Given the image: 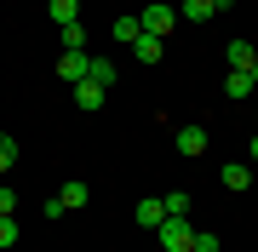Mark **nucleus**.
Masks as SVG:
<instances>
[{
  "label": "nucleus",
  "instance_id": "f257e3e1",
  "mask_svg": "<svg viewBox=\"0 0 258 252\" xmlns=\"http://www.w3.org/2000/svg\"><path fill=\"white\" fill-rule=\"evenodd\" d=\"M155 241H161L166 252H189V246H195V229H189V218H161Z\"/></svg>",
  "mask_w": 258,
  "mask_h": 252
},
{
  "label": "nucleus",
  "instance_id": "f03ea898",
  "mask_svg": "<svg viewBox=\"0 0 258 252\" xmlns=\"http://www.w3.org/2000/svg\"><path fill=\"white\" fill-rule=\"evenodd\" d=\"M144 35H155V40H166V35H172V29H178V6H161V0H155V6H144Z\"/></svg>",
  "mask_w": 258,
  "mask_h": 252
},
{
  "label": "nucleus",
  "instance_id": "7ed1b4c3",
  "mask_svg": "<svg viewBox=\"0 0 258 252\" xmlns=\"http://www.w3.org/2000/svg\"><path fill=\"white\" fill-rule=\"evenodd\" d=\"M178 155H184V160L207 155V126H178Z\"/></svg>",
  "mask_w": 258,
  "mask_h": 252
},
{
  "label": "nucleus",
  "instance_id": "20e7f679",
  "mask_svg": "<svg viewBox=\"0 0 258 252\" xmlns=\"http://www.w3.org/2000/svg\"><path fill=\"white\" fill-rule=\"evenodd\" d=\"M103 98H109V92H103L98 80H75V103H81L86 115H98V109H103Z\"/></svg>",
  "mask_w": 258,
  "mask_h": 252
},
{
  "label": "nucleus",
  "instance_id": "39448f33",
  "mask_svg": "<svg viewBox=\"0 0 258 252\" xmlns=\"http://www.w3.org/2000/svg\"><path fill=\"white\" fill-rule=\"evenodd\" d=\"M86 63H92L86 52H57V75L63 80H86Z\"/></svg>",
  "mask_w": 258,
  "mask_h": 252
},
{
  "label": "nucleus",
  "instance_id": "423d86ee",
  "mask_svg": "<svg viewBox=\"0 0 258 252\" xmlns=\"http://www.w3.org/2000/svg\"><path fill=\"white\" fill-rule=\"evenodd\" d=\"M57 201H63V212H81V206H86V201H92V189H86V184H81V178H69V184H63V189H57Z\"/></svg>",
  "mask_w": 258,
  "mask_h": 252
},
{
  "label": "nucleus",
  "instance_id": "0eeeda50",
  "mask_svg": "<svg viewBox=\"0 0 258 252\" xmlns=\"http://www.w3.org/2000/svg\"><path fill=\"white\" fill-rule=\"evenodd\" d=\"M46 18L63 29V23H81V0H46Z\"/></svg>",
  "mask_w": 258,
  "mask_h": 252
},
{
  "label": "nucleus",
  "instance_id": "6e6552de",
  "mask_svg": "<svg viewBox=\"0 0 258 252\" xmlns=\"http://www.w3.org/2000/svg\"><path fill=\"white\" fill-rule=\"evenodd\" d=\"M218 178H224V189H247V184H252V160H230Z\"/></svg>",
  "mask_w": 258,
  "mask_h": 252
},
{
  "label": "nucleus",
  "instance_id": "1a4fd4ad",
  "mask_svg": "<svg viewBox=\"0 0 258 252\" xmlns=\"http://www.w3.org/2000/svg\"><path fill=\"white\" fill-rule=\"evenodd\" d=\"M86 80H98L103 92H109V86H115V63H109V57H92V63H86Z\"/></svg>",
  "mask_w": 258,
  "mask_h": 252
},
{
  "label": "nucleus",
  "instance_id": "9d476101",
  "mask_svg": "<svg viewBox=\"0 0 258 252\" xmlns=\"http://www.w3.org/2000/svg\"><path fill=\"white\" fill-rule=\"evenodd\" d=\"M138 35H144V23H138V18H115V29H109V40H120V46H132Z\"/></svg>",
  "mask_w": 258,
  "mask_h": 252
},
{
  "label": "nucleus",
  "instance_id": "9b49d317",
  "mask_svg": "<svg viewBox=\"0 0 258 252\" xmlns=\"http://www.w3.org/2000/svg\"><path fill=\"white\" fill-rule=\"evenodd\" d=\"M132 52H138V63H161V52H166V46H161L155 35H138V40H132Z\"/></svg>",
  "mask_w": 258,
  "mask_h": 252
},
{
  "label": "nucleus",
  "instance_id": "f8f14e48",
  "mask_svg": "<svg viewBox=\"0 0 258 252\" xmlns=\"http://www.w3.org/2000/svg\"><path fill=\"white\" fill-rule=\"evenodd\" d=\"M224 92H230V103H241V98L252 92V75H247V69H230V80H224Z\"/></svg>",
  "mask_w": 258,
  "mask_h": 252
},
{
  "label": "nucleus",
  "instance_id": "ddd939ff",
  "mask_svg": "<svg viewBox=\"0 0 258 252\" xmlns=\"http://www.w3.org/2000/svg\"><path fill=\"white\" fill-rule=\"evenodd\" d=\"M161 206H166V218H189V195H184V189H166Z\"/></svg>",
  "mask_w": 258,
  "mask_h": 252
},
{
  "label": "nucleus",
  "instance_id": "4468645a",
  "mask_svg": "<svg viewBox=\"0 0 258 252\" xmlns=\"http://www.w3.org/2000/svg\"><path fill=\"white\" fill-rule=\"evenodd\" d=\"M207 18H218L212 0H184V23H207Z\"/></svg>",
  "mask_w": 258,
  "mask_h": 252
},
{
  "label": "nucleus",
  "instance_id": "2eb2a0df",
  "mask_svg": "<svg viewBox=\"0 0 258 252\" xmlns=\"http://www.w3.org/2000/svg\"><path fill=\"white\" fill-rule=\"evenodd\" d=\"M57 40H63V52H86V29H81V23H63Z\"/></svg>",
  "mask_w": 258,
  "mask_h": 252
},
{
  "label": "nucleus",
  "instance_id": "dca6fc26",
  "mask_svg": "<svg viewBox=\"0 0 258 252\" xmlns=\"http://www.w3.org/2000/svg\"><path fill=\"white\" fill-rule=\"evenodd\" d=\"M161 218H166L161 201H138V224H144V229H161Z\"/></svg>",
  "mask_w": 258,
  "mask_h": 252
},
{
  "label": "nucleus",
  "instance_id": "f3484780",
  "mask_svg": "<svg viewBox=\"0 0 258 252\" xmlns=\"http://www.w3.org/2000/svg\"><path fill=\"white\" fill-rule=\"evenodd\" d=\"M252 63H258V52L247 40H230V69H252Z\"/></svg>",
  "mask_w": 258,
  "mask_h": 252
},
{
  "label": "nucleus",
  "instance_id": "a211bd4d",
  "mask_svg": "<svg viewBox=\"0 0 258 252\" xmlns=\"http://www.w3.org/2000/svg\"><path fill=\"white\" fill-rule=\"evenodd\" d=\"M18 246V218H0V252Z\"/></svg>",
  "mask_w": 258,
  "mask_h": 252
},
{
  "label": "nucleus",
  "instance_id": "6ab92c4d",
  "mask_svg": "<svg viewBox=\"0 0 258 252\" xmlns=\"http://www.w3.org/2000/svg\"><path fill=\"white\" fill-rule=\"evenodd\" d=\"M12 160H18V138H6V132H0V172H6Z\"/></svg>",
  "mask_w": 258,
  "mask_h": 252
},
{
  "label": "nucleus",
  "instance_id": "aec40b11",
  "mask_svg": "<svg viewBox=\"0 0 258 252\" xmlns=\"http://www.w3.org/2000/svg\"><path fill=\"white\" fill-rule=\"evenodd\" d=\"M189 252H218V235H212V229H195V246Z\"/></svg>",
  "mask_w": 258,
  "mask_h": 252
},
{
  "label": "nucleus",
  "instance_id": "412c9836",
  "mask_svg": "<svg viewBox=\"0 0 258 252\" xmlns=\"http://www.w3.org/2000/svg\"><path fill=\"white\" fill-rule=\"evenodd\" d=\"M12 212H18V189H6V184H0V218H12Z\"/></svg>",
  "mask_w": 258,
  "mask_h": 252
},
{
  "label": "nucleus",
  "instance_id": "4be33fe9",
  "mask_svg": "<svg viewBox=\"0 0 258 252\" xmlns=\"http://www.w3.org/2000/svg\"><path fill=\"white\" fill-rule=\"evenodd\" d=\"M252 166H258V132H252Z\"/></svg>",
  "mask_w": 258,
  "mask_h": 252
},
{
  "label": "nucleus",
  "instance_id": "5701e85b",
  "mask_svg": "<svg viewBox=\"0 0 258 252\" xmlns=\"http://www.w3.org/2000/svg\"><path fill=\"white\" fill-rule=\"evenodd\" d=\"M247 75H252V86H258V63H252V69H247Z\"/></svg>",
  "mask_w": 258,
  "mask_h": 252
},
{
  "label": "nucleus",
  "instance_id": "b1692460",
  "mask_svg": "<svg viewBox=\"0 0 258 252\" xmlns=\"http://www.w3.org/2000/svg\"><path fill=\"white\" fill-rule=\"evenodd\" d=\"M252 126H258V115H252Z\"/></svg>",
  "mask_w": 258,
  "mask_h": 252
}]
</instances>
